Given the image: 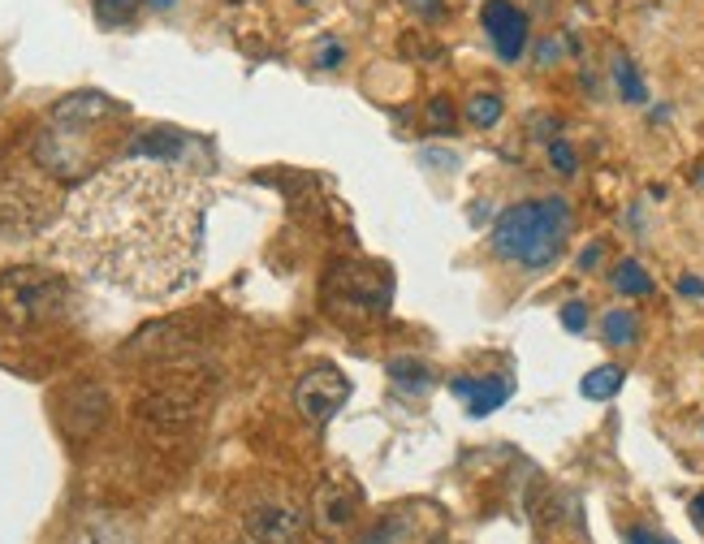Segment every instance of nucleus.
I'll return each instance as SVG.
<instances>
[{
  "label": "nucleus",
  "mask_w": 704,
  "mask_h": 544,
  "mask_svg": "<svg viewBox=\"0 0 704 544\" xmlns=\"http://www.w3.org/2000/svg\"><path fill=\"white\" fill-rule=\"evenodd\" d=\"M692 510H696V519L704 523V497H696V505H692Z\"/></svg>",
  "instance_id": "nucleus-30"
},
{
  "label": "nucleus",
  "mask_w": 704,
  "mask_h": 544,
  "mask_svg": "<svg viewBox=\"0 0 704 544\" xmlns=\"http://www.w3.org/2000/svg\"><path fill=\"white\" fill-rule=\"evenodd\" d=\"M614 290L627 298H644V295H653V277L644 273L640 259H622V264L614 268Z\"/></svg>",
  "instance_id": "nucleus-14"
},
{
  "label": "nucleus",
  "mask_w": 704,
  "mask_h": 544,
  "mask_svg": "<svg viewBox=\"0 0 704 544\" xmlns=\"http://www.w3.org/2000/svg\"><path fill=\"white\" fill-rule=\"evenodd\" d=\"M510 381L505 376H458L454 381V394L467 402V410L471 415H489V410H498L505 397H510Z\"/></svg>",
  "instance_id": "nucleus-12"
},
{
  "label": "nucleus",
  "mask_w": 704,
  "mask_h": 544,
  "mask_svg": "<svg viewBox=\"0 0 704 544\" xmlns=\"http://www.w3.org/2000/svg\"><path fill=\"white\" fill-rule=\"evenodd\" d=\"M605 342L609 346H636V338H640V320H636V311H627V307H614V311H605Z\"/></svg>",
  "instance_id": "nucleus-15"
},
{
  "label": "nucleus",
  "mask_w": 704,
  "mask_h": 544,
  "mask_svg": "<svg viewBox=\"0 0 704 544\" xmlns=\"http://www.w3.org/2000/svg\"><path fill=\"white\" fill-rule=\"evenodd\" d=\"M614 83H618V96L627 104H649V87H644V78L636 74V65L627 56L614 61Z\"/></svg>",
  "instance_id": "nucleus-18"
},
{
  "label": "nucleus",
  "mask_w": 704,
  "mask_h": 544,
  "mask_svg": "<svg viewBox=\"0 0 704 544\" xmlns=\"http://www.w3.org/2000/svg\"><path fill=\"white\" fill-rule=\"evenodd\" d=\"M151 9H173V4H178V0H148Z\"/></svg>",
  "instance_id": "nucleus-29"
},
{
  "label": "nucleus",
  "mask_w": 704,
  "mask_h": 544,
  "mask_svg": "<svg viewBox=\"0 0 704 544\" xmlns=\"http://www.w3.org/2000/svg\"><path fill=\"white\" fill-rule=\"evenodd\" d=\"M498 117H502V99L493 96V92H480V96L467 99V121L471 126L489 130V126H498Z\"/></svg>",
  "instance_id": "nucleus-19"
},
{
  "label": "nucleus",
  "mask_w": 704,
  "mask_h": 544,
  "mask_svg": "<svg viewBox=\"0 0 704 544\" xmlns=\"http://www.w3.org/2000/svg\"><path fill=\"white\" fill-rule=\"evenodd\" d=\"M480 22H484V31H489V40H493V49H498L502 61H519V56H523L532 26H527V13H523L519 4L489 0L484 13H480Z\"/></svg>",
  "instance_id": "nucleus-10"
},
{
  "label": "nucleus",
  "mask_w": 704,
  "mask_h": 544,
  "mask_svg": "<svg viewBox=\"0 0 704 544\" xmlns=\"http://www.w3.org/2000/svg\"><path fill=\"white\" fill-rule=\"evenodd\" d=\"M316 519H320V527L324 532H346L354 523V497L346 484H324L320 493H316Z\"/></svg>",
  "instance_id": "nucleus-13"
},
{
  "label": "nucleus",
  "mask_w": 704,
  "mask_h": 544,
  "mask_svg": "<svg viewBox=\"0 0 704 544\" xmlns=\"http://www.w3.org/2000/svg\"><path fill=\"white\" fill-rule=\"evenodd\" d=\"M346 397H351V381L338 367H311L295 385V402L311 424H329L346 406Z\"/></svg>",
  "instance_id": "nucleus-7"
},
{
  "label": "nucleus",
  "mask_w": 704,
  "mask_h": 544,
  "mask_svg": "<svg viewBox=\"0 0 704 544\" xmlns=\"http://www.w3.org/2000/svg\"><path fill=\"white\" fill-rule=\"evenodd\" d=\"M622 381H627V372L622 367H614V363H605V367H593L588 376H584V397H593V402H605V397H614L622 390Z\"/></svg>",
  "instance_id": "nucleus-17"
},
{
  "label": "nucleus",
  "mask_w": 704,
  "mask_h": 544,
  "mask_svg": "<svg viewBox=\"0 0 704 544\" xmlns=\"http://www.w3.org/2000/svg\"><path fill=\"white\" fill-rule=\"evenodd\" d=\"M56 207H65L56 199V186L49 182L44 164H22L9 169L0 178V238H35L49 230Z\"/></svg>",
  "instance_id": "nucleus-4"
},
{
  "label": "nucleus",
  "mask_w": 704,
  "mask_h": 544,
  "mask_svg": "<svg viewBox=\"0 0 704 544\" xmlns=\"http://www.w3.org/2000/svg\"><path fill=\"white\" fill-rule=\"evenodd\" d=\"M252 544H299L302 536V510L290 501H277V497H264L255 501L243 519Z\"/></svg>",
  "instance_id": "nucleus-9"
},
{
  "label": "nucleus",
  "mask_w": 704,
  "mask_h": 544,
  "mask_svg": "<svg viewBox=\"0 0 704 544\" xmlns=\"http://www.w3.org/2000/svg\"><path fill=\"white\" fill-rule=\"evenodd\" d=\"M338 61H342V49H338V44H329V49L320 52V65H324V70H329V65H338Z\"/></svg>",
  "instance_id": "nucleus-27"
},
{
  "label": "nucleus",
  "mask_w": 704,
  "mask_h": 544,
  "mask_svg": "<svg viewBox=\"0 0 704 544\" xmlns=\"http://www.w3.org/2000/svg\"><path fill=\"white\" fill-rule=\"evenodd\" d=\"M121 117V104H113L100 92H83V96L61 99L52 108V121L44 135L35 139V164H44L52 178H78L92 169V148L87 135H96L100 126Z\"/></svg>",
  "instance_id": "nucleus-2"
},
{
  "label": "nucleus",
  "mask_w": 704,
  "mask_h": 544,
  "mask_svg": "<svg viewBox=\"0 0 704 544\" xmlns=\"http://www.w3.org/2000/svg\"><path fill=\"white\" fill-rule=\"evenodd\" d=\"M70 307V286L49 268H4L0 273V316L18 329H44Z\"/></svg>",
  "instance_id": "nucleus-6"
},
{
  "label": "nucleus",
  "mask_w": 704,
  "mask_h": 544,
  "mask_svg": "<svg viewBox=\"0 0 704 544\" xmlns=\"http://www.w3.org/2000/svg\"><path fill=\"white\" fill-rule=\"evenodd\" d=\"M403 4L415 18H424V22H437L446 13V0H403Z\"/></svg>",
  "instance_id": "nucleus-24"
},
{
  "label": "nucleus",
  "mask_w": 704,
  "mask_h": 544,
  "mask_svg": "<svg viewBox=\"0 0 704 544\" xmlns=\"http://www.w3.org/2000/svg\"><path fill=\"white\" fill-rule=\"evenodd\" d=\"M324 311L338 324H372L390 311V277L363 259H333L324 277Z\"/></svg>",
  "instance_id": "nucleus-5"
},
{
  "label": "nucleus",
  "mask_w": 704,
  "mask_h": 544,
  "mask_svg": "<svg viewBox=\"0 0 704 544\" xmlns=\"http://www.w3.org/2000/svg\"><path fill=\"white\" fill-rule=\"evenodd\" d=\"M566 238H570V203L557 195L514 203L493 225V250L532 273L550 268L566 247Z\"/></svg>",
  "instance_id": "nucleus-3"
},
{
  "label": "nucleus",
  "mask_w": 704,
  "mask_h": 544,
  "mask_svg": "<svg viewBox=\"0 0 704 544\" xmlns=\"http://www.w3.org/2000/svg\"><path fill=\"white\" fill-rule=\"evenodd\" d=\"M100 26H126L135 13H139V0H92Z\"/></svg>",
  "instance_id": "nucleus-20"
},
{
  "label": "nucleus",
  "mask_w": 704,
  "mask_h": 544,
  "mask_svg": "<svg viewBox=\"0 0 704 544\" xmlns=\"http://www.w3.org/2000/svg\"><path fill=\"white\" fill-rule=\"evenodd\" d=\"M562 324H566L570 333H584V329H588V307H584V302H566V307H562Z\"/></svg>",
  "instance_id": "nucleus-23"
},
{
  "label": "nucleus",
  "mask_w": 704,
  "mask_h": 544,
  "mask_svg": "<svg viewBox=\"0 0 704 544\" xmlns=\"http://www.w3.org/2000/svg\"><path fill=\"white\" fill-rule=\"evenodd\" d=\"M108 415V397H104L100 385H78L61 397V428L70 437H92Z\"/></svg>",
  "instance_id": "nucleus-11"
},
{
  "label": "nucleus",
  "mask_w": 704,
  "mask_h": 544,
  "mask_svg": "<svg viewBox=\"0 0 704 544\" xmlns=\"http://www.w3.org/2000/svg\"><path fill=\"white\" fill-rule=\"evenodd\" d=\"M390 376H394L403 390H410V394H424L428 381H433V367H428L424 359H415V354H403V359L390 363Z\"/></svg>",
  "instance_id": "nucleus-16"
},
{
  "label": "nucleus",
  "mask_w": 704,
  "mask_h": 544,
  "mask_svg": "<svg viewBox=\"0 0 704 544\" xmlns=\"http://www.w3.org/2000/svg\"><path fill=\"white\" fill-rule=\"evenodd\" d=\"M597 259H601V247H588L579 255V268H597Z\"/></svg>",
  "instance_id": "nucleus-28"
},
{
  "label": "nucleus",
  "mask_w": 704,
  "mask_h": 544,
  "mask_svg": "<svg viewBox=\"0 0 704 544\" xmlns=\"http://www.w3.org/2000/svg\"><path fill=\"white\" fill-rule=\"evenodd\" d=\"M212 186L173 156L135 151L61 207L56 255L130 298H169L200 277Z\"/></svg>",
  "instance_id": "nucleus-1"
},
{
  "label": "nucleus",
  "mask_w": 704,
  "mask_h": 544,
  "mask_svg": "<svg viewBox=\"0 0 704 544\" xmlns=\"http://www.w3.org/2000/svg\"><path fill=\"white\" fill-rule=\"evenodd\" d=\"M195 410H200V402L191 390H182V385H164V390H151V394L139 397V406H135V415H139V424L151 428V433H160V437H169V433H182L191 419H195Z\"/></svg>",
  "instance_id": "nucleus-8"
},
{
  "label": "nucleus",
  "mask_w": 704,
  "mask_h": 544,
  "mask_svg": "<svg viewBox=\"0 0 704 544\" xmlns=\"http://www.w3.org/2000/svg\"><path fill=\"white\" fill-rule=\"evenodd\" d=\"M550 164H554L557 173L575 178V169H579V156H575V148H570L566 139H554V143H550Z\"/></svg>",
  "instance_id": "nucleus-21"
},
{
  "label": "nucleus",
  "mask_w": 704,
  "mask_h": 544,
  "mask_svg": "<svg viewBox=\"0 0 704 544\" xmlns=\"http://www.w3.org/2000/svg\"><path fill=\"white\" fill-rule=\"evenodd\" d=\"M679 290H683L687 298H704V281H696V277H683V281H679Z\"/></svg>",
  "instance_id": "nucleus-26"
},
{
  "label": "nucleus",
  "mask_w": 704,
  "mask_h": 544,
  "mask_svg": "<svg viewBox=\"0 0 704 544\" xmlns=\"http://www.w3.org/2000/svg\"><path fill=\"white\" fill-rule=\"evenodd\" d=\"M428 117H433V126H437V130H446V135L454 130V108H450V99L446 96H437L433 104H428Z\"/></svg>",
  "instance_id": "nucleus-22"
},
{
  "label": "nucleus",
  "mask_w": 704,
  "mask_h": 544,
  "mask_svg": "<svg viewBox=\"0 0 704 544\" xmlns=\"http://www.w3.org/2000/svg\"><path fill=\"white\" fill-rule=\"evenodd\" d=\"M627 544H674V541L657 536V532H649V527H631V532H627Z\"/></svg>",
  "instance_id": "nucleus-25"
},
{
  "label": "nucleus",
  "mask_w": 704,
  "mask_h": 544,
  "mask_svg": "<svg viewBox=\"0 0 704 544\" xmlns=\"http://www.w3.org/2000/svg\"><path fill=\"white\" fill-rule=\"evenodd\" d=\"M299 4H316V0H299Z\"/></svg>",
  "instance_id": "nucleus-31"
}]
</instances>
